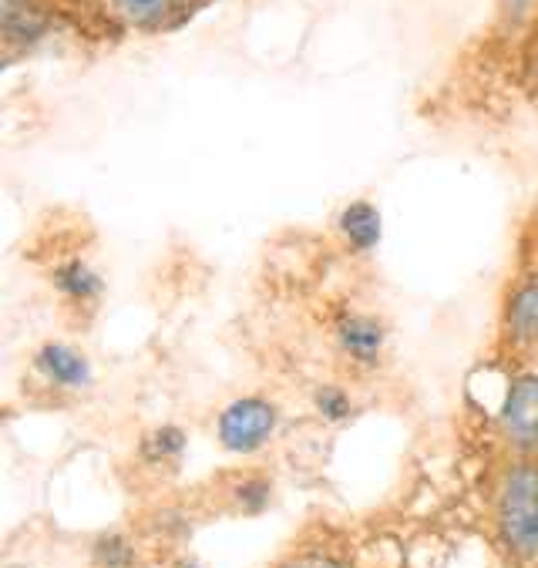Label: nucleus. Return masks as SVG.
<instances>
[{"mask_svg": "<svg viewBox=\"0 0 538 568\" xmlns=\"http://www.w3.org/2000/svg\"><path fill=\"white\" fill-rule=\"evenodd\" d=\"M495 525L511 561L528 565L538 558V458H515L505 468Z\"/></svg>", "mask_w": 538, "mask_h": 568, "instance_id": "f257e3e1", "label": "nucleus"}, {"mask_svg": "<svg viewBox=\"0 0 538 568\" xmlns=\"http://www.w3.org/2000/svg\"><path fill=\"white\" fill-rule=\"evenodd\" d=\"M280 427V407L263 394L230 400L215 417V437L230 454H256L273 440Z\"/></svg>", "mask_w": 538, "mask_h": 568, "instance_id": "f03ea898", "label": "nucleus"}, {"mask_svg": "<svg viewBox=\"0 0 538 568\" xmlns=\"http://www.w3.org/2000/svg\"><path fill=\"white\" fill-rule=\"evenodd\" d=\"M498 427L518 458H538V374L511 377Z\"/></svg>", "mask_w": 538, "mask_h": 568, "instance_id": "7ed1b4c3", "label": "nucleus"}, {"mask_svg": "<svg viewBox=\"0 0 538 568\" xmlns=\"http://www.w3.org/2000/svg\"><path fill=\"white\" fill-rule=\"evenodd\" d=\"M334 339L337 351L357 367H377L387 351V329L374 313H357V310L341 313L334 323Z\"/></svg>", "mask_w": 538, "mask_h": 568, "instance_id": "20e7f679", "label": "nucleus"}, {"mask_svg": "<svg viewBox=\"0 0 538 568\" xmlns=\"http://www.w3.org/2000/svg\"><path fill=\"white\" fill-rule=\"evenodd\" d=\"M34 371L44 384L58 390H88L94 381L88 354L68 344V339H44L34 354Z\"/></svg>", "mask_w": 538, "mask_h": 568, "instance_id": "39448f33", "label": "nucleus"}, {"mask_svg": "<svg viewBox=\"0 0 538 568\" xmlns=\"http://www.w3.org/2000/svg\"><path fill=\"white\" fill-rule=\"evenodd\" d=\"M505 326L508 336L525 351H538V276L525 280L511 300H508V313H505Z\"/></svg>", "mask_w": 538, "mask_h": 568, "instance_id": "423d86ee", "label": "nucleus"}, {"mask_svg": "<svg viewBox=\"0 0 538 568\" xmlns=\"http://www.w3.org/2000/svg\"><path fill=\"white\" fill-rule=\"evenodd\" d=\"M337 230L344 236V243L357 253H370L377 250L380 236H384V222H380V209L374 202H351L344 205L341 219H337Z\"/></svg>", "mask_w": 538, "mask_h": 568, "instance_id": "0eeeda50", "label": "nucleus"}, {"mask_svg": "<svg viewBox=\"0 0 538 568\" xmlns=\"http://www.w3.org/2000/svg\"><path fill=\"white\" fill-rule=\"evenodd\" d=\"M51 283H54V290H58L68 303H74V306H91V303H98V300H101V290H104L98 270H94L88 260H78V256L58 263L54 273H51Z\"/></svg>", "mask_w": 538, "mask_h": 568, "instance_id": "6e6552de", "label": "nucleus"}, {"mask_svg": "<svg viewBox=\"0 0 538 568\" xmlns=\"http://www.w3.org/2000/svg\"><path fill=\"white\" fill-rule=\"evenodd\" d=\"M0 18H4L8 44H34L48 31V18L38 0H4Z\"/></svg>", "mask_w": 538, "mask_h": 568, "instance_id": "1a4fd4ad", "label": "nucleus"}, {"mask_svg": "<svg viewBox=\"0 0 538 568\" xmlns=\"http://www.w3.org/2000/svg\"><path fill=\"white\" fill-rule=\"evenodd\" d=\"M185 0H112L115 14L132 28H162L169 24Z\"/></svg>", "mask_w": 538, "mask_h": 568, "instance_id": "9d476101", "label": "nucleus"}, {"mask_svg": "<svg viewBox=\"0 0 538 568\" xmlns=\"http://www.w3.org/2000/svg\"><path fill=\"white\" fill-rule=\"evenodd\" d=\"M182 450H185V430L179 424H162L142 440L145 462H175Z\"/></svg>", "mask_w": 538, "mask_h": 568, "instance_id": "9b49d317", "label": "nucleus"}, {"mask_svg": "<svg viewBox=\"0 0 538 568\" xmlns=\"http://www.w3.org/2000/svg\"><path fill=\"white\" fill-rule=\"evenodd\" d=\"M91 555H94V561H98L101 568H129V565L135 561L132 541H129L125 535H119V531L101 535V538L94 541Z\"/></svg>", "mask_w": 538, "mask_h": 568, "instance_id": "f8f14e48", "label": "nucleus"}, {"mask_svg": "<svg viewBox=\"0 0 538 568\" xmlns=\"http://www.w3.org/2000/svg\"><path fill=\"white\" fill-rule=\"evenodd\" d=\"M313 404H316V410L327 417L331 424H341V420H347L354 414V397L344 387H337V384L316 387L313 390Z\"/></svg>", "mask_w": 538, "mask_h": 568, "instance_id": "ddd939ff", "label": "nucleus"}, {"mask_svg": "<svg viewBox=\"0 0 538 568\" xmlns=\"http://www.w3.org/2000/svg\"><path fill=\"white\" fill-rule=\"evenodd\" d=\"M280 568H354V565L347 558H337V555H327V551H306V555L286 558Z\"/></svg>", "mask_w": 538, "mask_h": 568, "instance_id": "4468645a", "label": "nucleus"}, {"mask_svg": "<svg viewBox=\"0 0 538 568\" xmlns=\"http://www.w3.org/2000/svg\"><path fill=\"white\" fill-rule=\"evenodd\" d=\"M179 568H202V565H195V561H182Z\"/></svg>", "mask_w": 538, "mask_h": 568, "instance_id": "2eb2a0df", "label": "nucleus"}]
</instances>
